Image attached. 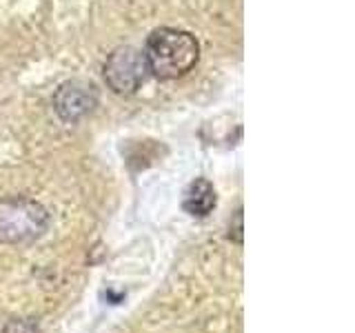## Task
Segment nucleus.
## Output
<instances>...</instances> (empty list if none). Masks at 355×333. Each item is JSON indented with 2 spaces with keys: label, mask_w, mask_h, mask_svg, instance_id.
I'll list each match as a JSON object with an SVG mask.
<instances>
[{
  "label": "nucleus",
  "mask_w": 355,
  "mask_h": 333,
  "mask_svg": "<svg viewBox=\"0 0 355 333\" xmlns=\"http://www.w3.org/2000/svg\"><path fill=\"white\" fill-rule=\"evenodd\" d=\"M49 227V214L31 198L0 200V242L18 244L40 238Z\"/></svg>",
  "instance_id": "nucleus-2"
},
{
  "label": "nucleus",
  "mask_w": 355,
  "mask_h": 333,
  "mask_svg": "<svg viewBox=\"0 0 355 333\" xmlns=\"http://www.w3.org/2000/svg\"><path fill=\"white\" fill-rule=\"evenodd\" d=\"M149 65L144 51L136 47H118L105 62V83L118 96L136 94L140 85L147 80Z\"/></svg>",
  "instance_id": "nucleus-3"
},
{
  "label": "nucleus",
  "mask_w": 355,
  "mask_h": 333,
  "mask_svg": "<svg viewBox=\"0 0 355 333\" xmlns=\"http://www.w3.org/2000/svg\"><path fill=\"white\" fill-rule=\"evenodd\" d=\"M98 103L96 87L85 80H71L64 83L58 94L53 98V107L58 111V116L67 122H76L83 116H87Z\"/></svg>",
  "instance_id": "nucleus-4"
},
{
  "label": "nucleus",
  "mask_w": 355,
  "mask_h": 333,
  "mask_svg": "<svg viewBox=\"0 0 355 333\" xmlns=\"http://www.w3.org/2000/svg\"><path fill=\"white\" fill-rule=\"evenodd\" d=\"M144 58L149 65V74L160 80H175L196 67L200 58V44L189 31L162 27L149 36Z\"/></svg>",
  "instance_id": "nucleus-1"
},
{
  "label": "nucleus",
  "mask_w": 355,
  "mask_h": 333,
  "mask_svg": "<svg viewBox=\"0 0 355 333\" xmlns=\"http://www.w3.org/2000/svg\"><path fill=\"white\" fill-rule=\"evenodd\" d=\"M233 233H236V240L242 242V209L236 214V231Z\"/></svg>",
  "instance_id": "nucleus-6"
},
{
  "label": "nucleus",
  "mask_w": 355,
  "mask_h": 333,
  "mask_svg": "<svg viewBox=\"0 0 355 333\" xmlns=\"http://www.w3.org/2000/svg\"><path fill=\"white\" fill-rule=\"evenodd\" d=\"M216 203H218V196H216L214 185H211L207 178H196V180L187 187L182 207L187 214H191L196 218H207L211 211L216 209Z\"/></svg>",
  "instance_id": "nucleus-5"
}]
</instances>
